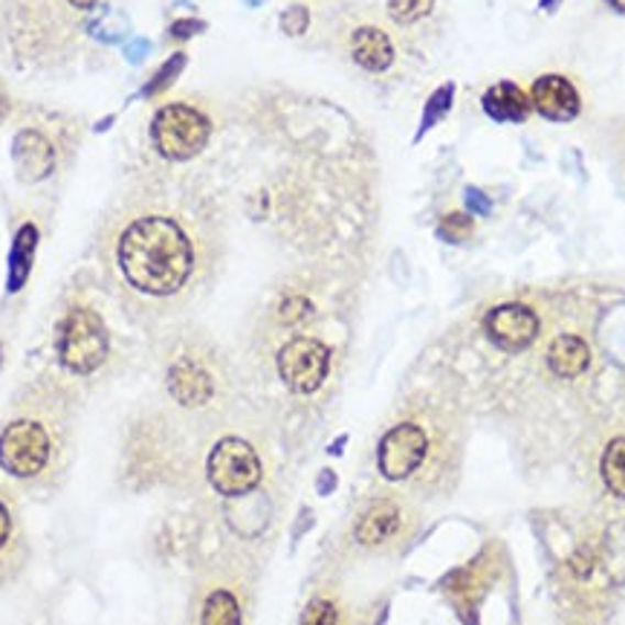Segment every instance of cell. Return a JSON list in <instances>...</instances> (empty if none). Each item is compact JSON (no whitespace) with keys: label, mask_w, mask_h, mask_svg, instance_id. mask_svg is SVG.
Here are the masks:
<instances>
[{"label":"cell","mask_w":625,"mask_h":625,"mask_svg":"<svg viewBox=\"0 0 625 625\" xmlns=\"http://www.w3.org/2000/svg\"><path fill=\"white\" fill-rule=\"evenodd\" d=\"M484 330L495 348L518 353L524 348H530L536 342V337H539V316H536L533 307L507 301V305H498L486 312Z\"/></svg>","instance_id":"ba28073f"},{"label":"cell","mask_w":625,"mask_h":625,"mask_svg":"<svg viewBox=\"0 0 625 625\" xmlns=\"http://www.w3.org/2000/svg\"><path fill=\"white\" fill-rule=\"evenodd\" d=\"M611 3H614V7L623 9V12H625V0H611Z\"/></svg>","instance_id":"4dcf8cb0"},{"label":"cell","mask_w":625,"mask_h":625,"mask_svg":"<svg viewBox=\"0 0 625 625\" xmlns=\"http://www.w3.org/2000/svg\"><path fill=\"white\" fill-rule=\"evenodd\" d=\"M70 3L76 9H90V7H94V3H99V0H70Z\"/></svg>","instance_id":"f1b7e54d"},{"label":"cell","mask_w":625,"mask_h":625,"mask_svg":"<svg viewBox=\"0 0 625 625\" xmlns=\"http://www.w3.org/2000/svg\"><path fill=\"white\" fill-rule=\"evenodd\" d=\"M50 461V435L35 420L9 423L0 435V469L15 478L39 475Z\"/></svg>","instance_id":"5b68a950"},{"label":"cell","mask_w":625,"mask_h":625,"mask_svg":"<svg viewBox=\"0 0 625 625\" xmlns=\"http://www.w3.org/2000/svg\"><path fill=\"white\" fill-rule=\"evenodd\" d=\"M533 108L539 110L541 117L556 119V122H568L579 113V94L577 87L564 76H541L533 85Z\"/></svg>","instance_id":"9c48e42d"},{"label":"cell","mask_w":625,"mask_h":625,"mask_svg":"<svg viewBox=\"0 0 625 625\" xmlns=\"http://www.w3.org/2000/svg\"><path fill=\"white\" fill-rule=\"evenodd\" d=\"M119 266L140 293L174 296L195 270V250L174 220L140 218L119 238Z\"/></svg>","instance_id":"6da1fadb"},{"label":"cell","mask_w":625,"mask_h":625,"mask_svg":"<svg viewBox=\"0 0 625 625\" xmlns=\"http://www.w3.org/2000/svg\"><path fill=\"white\" fill-rule=\"evenodd\" d=\"M469 234H472V220L461 211H452V215H446L443 223H440V238L443 241H452V243H461L467 241Z\"/></svg>","instance_id":"ffe728a7"},{"label":"cell","mask_w":625,"mask_h":625,"mask_svg":"<svg viewBox=\"0 0 625 625\" xmlns=\"http://www.w3.org/2000/svg\"><path fill=\"white\" fill-rule=\"evenodd\" d=\"M435 0H388V12L397 24H415L431 12Z\"/></svg>","instance_id":"d6986e66"},{"label":"cell","mask_w":625,"mask_h":625,"mask_svg":"<svg viewBox=\"0 0 625 625\" xmlns=\"http://www.w3.org/2000/svg\"><path fill=\"white\" fill-rule=\"evenodd\" d=\"M310 312H312L310 301H307V298H301V296H289L287 301L278 307V316H282L284 325H298V321L310 319Z\"/></svg>","instance_id":"7402d4cb"},{"label":"cell","mask_w":625,"mask_h":625,"mask_svg":"<svg viewBox=\"0 0 625 625\" xmlns=\"http://www.w3.org/2000/svg\"><path fill=\"white\" fill-rule=\"evenodd\" d=\"M399 527V509L388 501H376L357 522V541L360 545H383Z\"/></svg>","instance_id":"5bb4252c"},{"label":"cell","mask_w":625,"mask_h":625,"mask_svg":"<svg viewBox=\"0 0 625 625\" xmlns=\"http://www.w3.org/2000/svg\"><path fill=\"white\" fill-rule=\"evenodd\" d=\"M168 391L172 397L180 403V406H204L209 403L211 391H215V383H211L209 371L204 365H197L191 360H180L174 362L172 371H168Z\"/></svg>","instance_id":"8fae6325"},{"label":"cell","mask_w":625,"mask_h":625,"mask_svg":"<svg viewBox=\"0 0 625 625\" xmlns=\"http://www.w3.org/2000/svg\"><path fill=\"white\" fill-rule=\"evenodd\" d=\"M330 351L319 339L298 337L278 351V374L293 394H312L328 380Z\"/></svg>","instance_id":"8992f818"},{"label":"cell","mask_w":625,"mask_h":625,"mask_svg":"<svg viewBox=\"0 0 625 625\" xmlns=\"http://www.w3.org/2000/svg\"><path fill=\"white\" fill-rule=\"evenodd\" d=\"M35 246H39V229L32 223H24L18 229L15 243H12V259H9V289H21L30 275L32 255H35Z\"/></svg>","instance_id":"2e32d148"},{"label":"cell","mask_w":625,"mask_h":625,"mask_svg":"<svg viewBox=\"0 0 625 625\" xmlns=\"http://www.w3.org/2000/svg\"><path fill=\"white\" fill-rule=\"evenodd\" d=\"M200 625H241V605L234 600L232 591L218 588L211 591L200 611Z\"/></svg>","instance_id":"e0dca14e"},{"label":"cell","mask_w":625,"mask_h":625,"mask_svg":"<svg viewBox=\"0 0 625 625\" xmlns=\"http://www.w3.org/2000/svg\"><path fill=\"white\" fill-rule=\"evenodd\" d=\"M351 53L353 62L371 73L388 70L391 62H394V44H391L388 35H385L383 30H376V26H362V30L353 32Z\"/></svg>","instance_id":"7c38bea8"},{"label":"cell","mask_w":625,"mask_h":625,"mask_svg":"<svg viewBox=\"0 0 625 625\" xmlns=\"http://www.w3.org/2000/svg\"><path fill=\"white\" fill-rule=\"evenodd\" d=\"M307 24H310V15H307L305 7H289L282 18V30L287 35H301L307 30Z\"/></svg>","instance_id":"603a6c76"},{"label":"cell","mask_w":625,"mask_h":625,"mask_svg":"<svg viewBox=\"0 0 625 625\" xmlns=\"http://www.w3.org/2000/svg\"><path fill=\"white\" fill-rule=\"evenodd\" d=\"M298 625H337V605L330 600H312Z\"/></svg>","instance_id":"44dd1931"},{"label":"cell","mask_w":625,"mask_h":625,"mask_svg":"<svg viewBox=\"0 0 625 625\" xmlns=\"http://www.w3.org/2000/svg\"><path fill=\"white\" fill-rule=\"evenodd\" d=\"M602 481L617 498H625V438L611 440L602 454Z\"/></svg>","instance_id":"ac0fdd59"},{"label":"cell","mask_w":625,"mask_h":625,"mask_svg":"<svg viewBox=\"0 0 625 625\" xmlns=\"http://www.w3.org/2000/svg\"><path fill=\"white\" fill-rule=\"evenodd\" d=\"M467 197H469V200H472V206H475V209H478V211H490V204H486L484 197L478 195L475 188H469V191H467Z\"/></svg>","instance_id":"4316f807"},{"label":"cell","mask_w":625,"mask_h":625,"mask_svg":"<svg viewBox=\"0 0 625 625\" xmlns=\"http://www.w3.org/2000/svg\"><path fill=\"white\" fill-rule=\"evenodd\" d=\"M183 70V55H174L172 62H168V67H165L163 73H160V76L154 78V81H151V87H149V94H156V90H165V81H172L174 76H177V73Z\"/></svg>","instance_id":"d4e9b609"},{"label":"cell","mask_w":625,"mask_h":625,"mask_svg":"<svg viewBox=\"0 0 625 625\" xmlns=\"http://www.w3.org/2000/svg\"><path fill=\"white\" fill-rule=\"evenodd\" d=\"M449 102H452V87H443L440 94L431 96L429 102V113H426V122H423V128H429L435 119L440 117V113H446V108H449Z\"/></svg>","instance_id":"cb8c5ba5"},{"label":"cell","mask_w":625,"mask_h":625,"mask_svg":"<svg viewBox=\"0 0 625 625\" xmlns=\"http://www.w3.org/2000/svg\"><path fill=\"white\" fill-rule=\"evenodd\" d=\"M206 475L215 493L238 498L261 484V458L246 440L223 438L209 452Z\"/></svg>","instance_id":"277c9868"},{"label":"cell","mask_w":625,"mask_h":625,"mask_svg":"<svg viewBox=\"0 0 625 625\" xmlns=\"http://www.w3.org/2000/svg\"><path fill=\"white\" fill-rule=\"evenodd\" d=\"M7 108H9V105H7V96L0 94V119L7 117Z\"/></svg>","instance_id":"f546056e"},{"label":"cell","mask_w":625,"mask_h":625,"mask_svg":"<svg viewBox=\"0 0 625 625\" xmlns=\"http://www.w3.org/2000/svg\"><path fill=\"white\" fill-rule=\"evenodd\" d=\"M588 365H591V351H588V344L579 337H573V333L556 337L553 342H550V348H547V368H550L556 376H562V380H573V376L582 374Z\"/></svg>","instance_id":"4fadbf2b"},{"label":"cell","mask_w":625,"mask_h":625,"mask_svg":"<svg viewBox=\"0 0 625 625\" xmlns=\"http://www.w3.org/2000/svg\"><path fill=\"white\" fill-rule=\"evenodd\" d=\"M484 110L495 119H516L518 122V119L527 117L530 102H527V96H524L522 87L513 85V81H501V85L486 90Z\"/></svg>","instance_id":"9a60e30c"},{"label":"cell","mask_w":625,"mask_h":625,"mask_svg":"<svg viewBox=\"0 0 625 625\" xmlns=\"http://www.w3.org/2000/svg\"><path fill=\"white\" fill-rule=\"evenodd\" d=\"M191 30H200V24H177L172 32H174V35H180V39H183V35H186V32H191Z\"/></svg>","instance_id":"83f0119b"},{"label":"cell","mask_w":625,"mask_h":625,"mask_svg":"<svg viewBox=\"0 0 625 625\" xmlns=\"http://www.w3.org/2000/svg\"><path fill=\"white\" fill-rule=\"evenodd\" d=\"M12 156H15L18 174H21L26 183L44 180L55 165L53 145H50L47 136L39 131L18 133L15 142H12Z\"/></svg>","instance_id":"30bf717a"},{"label":"cell","mask_w":625,"mask_h":625,"mask_svg":"<svg viewBox=\"0 0 625 625\" xmlns=\"http://www.w3.org/2000/svg\"><path fill=\"white\" fill-rule=\"evenodd\" d=\"M58 360L70 374L87 376L105 365L110 353V337L99 312L73 307L58 328Z\"/></svg>","instance_id":"7a4b0ae2"},{"label":"cell","mask_w":625,"mask_h":625,"mask_svg":"<svg viewBox=\"0 0 625 625\" xmlns=\"http://www.w3.org/2000/svg\"><path fill=\"white\" fill-rule=\"evenodd\" d=\"M209 133L211 122L191 105H165L156 110L154 122H151L156 151L174 163L200 154L209 142Z\"/></svg>","instance_id":"3957f363"},{"label":"cell","mask_w":625,"mask_h":625,"mask_svg":"<svg viewBox=\"0 0 625 625\" xmlns=\"http://www.w3.org/2000/svg\"><path fill=\"white\" fill-rule=\"evenodd\" d=\"M429 452V438L426 431L415 423H399L380 440V452H376V463L380 472L388 481H406L408 475H415L420 463L426 461Z\"/></svg>","instance_id":"52a82bcc"},{"label":"cell","mask_w":625,"mask_h":625,"mask_svg":"<svg viewBox=\"0 0 625 625\" xmlns=\"http://www.w3.org/2000/svg\"><path fill=\"white\" fill-rule=\"evenodd\" d=\"M9 533H12V518H9V509L0 504V547L7 545Z\"/></svg>","instance_id":"484cf974"}]
</instances>
